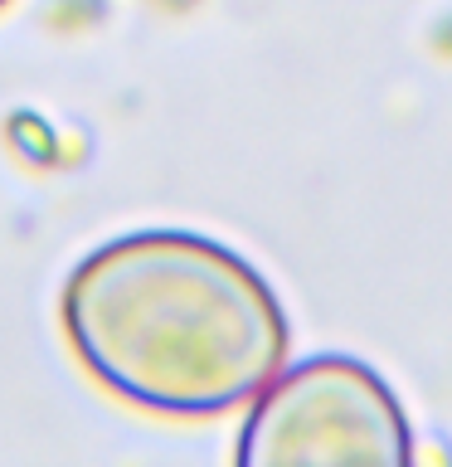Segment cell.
<instances>
[{
	"label": "cell",
	"instance_id": "1",
	"mask_svg": "<svg viewBox=\"0 0 452 467\" xmlns=\"http://www.w3.org/2000/svg\"><path fill=\"white\" fill-rule=\"evenodd\" d=\"M58 312L98 385L170 419L248 404L287 356V317L253 263L185 229L93 248L68 273Z\"/></svg>",
	"mask_w": 452,
	"mask_h": 467
},
{
	"label": "cell",
	"instance_id": "2",
	"mask_svg": "<svg viewBox=\"0 0 452 467\" xmlns=\"http://www.w3.org/2000/svg\"><path fill=\"white\" fill-rule=\"evenodd\" d=\"M233 467H414V438L370 365L316 356L258 394Z\"/></svg>",
	"mask_w": 452,
	"mask_h": 467
},
{
	"label": "cell",
	"instance_id": "3",
	"mask_svg": "<svg viewBox=\"0 0 452 467\" xmlns=\"http://www.w3.org/2000/svg\"><path fill=\"white\" fill-rule=\"evenodd\" d=\"M5 5H10V0H0V10H5Z\"/></svg>",
	"mask_w": 452,
	"mask_h": 467
}]
</instances>
